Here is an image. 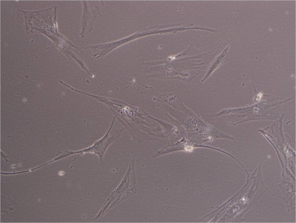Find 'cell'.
<instances>
[{"label":"cell","mask_w":296,"mask_h":223,"mask_svg":"<svg viewBox=\"0 0 296 223\" xmlns=\"http://www.w3.org/2000/svg\"><path fill=\"white\" fill-rule=\"evenodd\" d=\"M58 174L60 175H62L64 174V172H60Z\"/></svg>","instance_id":"obj_2"},{"label":"cell","mask_w":296,"mask_h":223,"mask_svg":"<svg viewBox=\"0 0 296 223\" xmlns=\"http://www.w3.org/2000/svg\"><path fill=\"white\" fill-rule=\"evenodd\" d=\"M113 125L111 124L108 131L105 135L101 139L96 141L94 144L91 146L86 148L77 151H67V156H69L74 154H78L77 156L81 154H82L86 152H90L92 154H97L99 157L100 161L102 163L103 157L107 149L109 146L115 140L116 135H114L110 136L109 135V132L111 129Z\"/></svg>","instance_id":"obj_1"}]
</instances>
